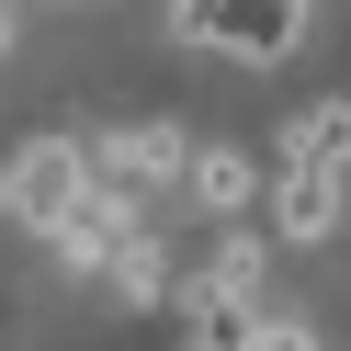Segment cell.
<instances>
[{
	"instance_id": "obj_1",
	"label": "cell",
	"mask_w": 351,
	"mask_h": 351,
	"mask_svg": "<svg viewBox=\"0 0 351 351\" xmlns=\"http://www.w3.org/2000/svg\"><path fill=\"white\" fill-rule=\"evenodd\" d=\"M0 204L23 215V227H46V238H57L80 204H91V170H80V147H69V136H34L23 159H12V182H0Z\"/></svg>"
},
{
	"instance_id": "obj_7",
	"label": "cell",
	"mask_w": 351,
	"mask_h": 351,
	"mask_svg": "<svg viewBox=\"0 0 351 351\" xmlns=\"http://www.w3.org/2000/svg\"><path fill=\"white\" fill-rule=\"evenodd\" d=\"M125 238H136V204H125V193H91V204H80L69 227H57V250H69V261H91V272H102V261H114Z\"/></svg>"
},
{
	"instance_id": "obj_8",
	"label": "cell",
	"mask_w": 351,
	"mask_h": 351,
	"mask_svg": "<svg viewBox=\"0 0 351 351\" xmlns=\"http://www.w3.org/2000/svg\"><path fill=\"white\" fill-rule=\"evenodd\" d=\"M102 272H114V283H125V295H170V261H159V238H147V227H136V238H125V250H114V261H102Z\"/></svg>"
},
{
	"instance_id": "obj_9",
	"label": "cell",
	"mask_w": 351,
	"mask_h": 351,
	"mask_svg": "<svg viewBox=\"0 0 351 351\" xmlns=\"http://www.w3.org/2000/svg\"><path fill=\"white\" fill-rule=\"evenodd\" d=\"M261 351H317V340H306V328H261Z\"/></svg>"
},
{
	"instance_id": "obj_6",
	"label": "cell",
	"mask_w": 351,
	"mask_h": 351,
	"mask_svg": "<svg viewBox=\"0 0 351 351\" xmlns=\"http://www.w3.org/2000/svg\"><path fill=\"white\" fill-rule=\"evenodd\" d=\"M182 182H193V204H204V215H227V227H238V204L261 193V170L238 159V147H182Z\"/></svg>"
},
{
	"instance_id": "obj_3",
	"label": "cell",
	"mask_w": 351,
	"mask_h": 351,
	"mask_svg": "<svg viewBox=\"0 0 351 351\" xmlns=\"http://www.w3.org/2000/svg\"><path fill=\"white\" fill-rule=\"evenodd\" d=\"M182 34L193 46H227V57H295L306 46V12L295 0H272V12H215L204 0V12H182Z\"/></svg>"
},
{
	"instance_id": "obj_5",
	"label": "cell",
	"mask_w": 351,
	"mask_h": 351,
	"mask_svg": "<svg viewBox=\"0 0 351 351\" xmlns=\"http://www.w3.org/2000/svg\"><path fill=\"white\" fill-rule=\"evenodd\" d=\"M272 227L295 238V250H306V238H328V227H340V170H283V193H272Z\"/></svg>"
},
{
	"instance_id": "obj_2",
	"label": "cell",
	"mask_w": 351,
	"mask_h": 351,
	"mask_svg": "<svg viewBox=\"0 0 351 351\" xmlns=\"http://www.w3.org/2000/svg\"><path fill=\"white\" fill-rule=\"evenodd\" d=\"M80 170H91V193H125L136 204V182H170L182 170V136L170 125H114L102 147H80Z\"/></svg>"
},
{
	"instance_id": "obj_4",
	"label": "cell",
	"mask_w": 351,
	"mask_h": 351,
	"mask_svg": "<svg viewBox=\"0 0 351 351\" xmlns=\"http://www.w3.org/2000/svg\"><path fill=\"white\" fill-rule=\"evenodd\" d=\"M182 328H193V351H261V306L250 295H215V283H182Z\"/></svg>"
}]
</instances>
